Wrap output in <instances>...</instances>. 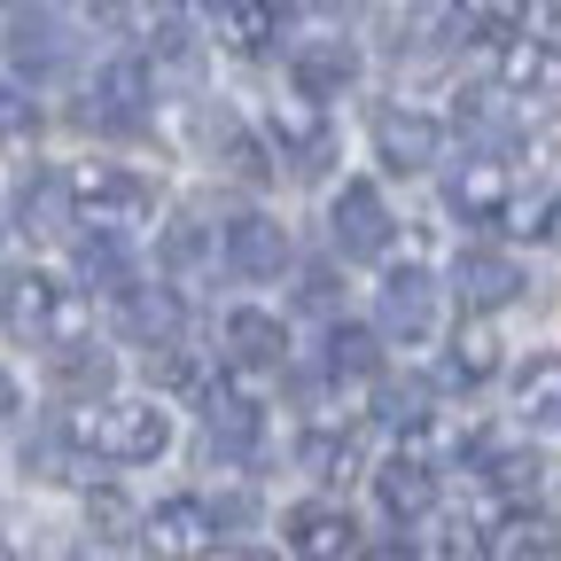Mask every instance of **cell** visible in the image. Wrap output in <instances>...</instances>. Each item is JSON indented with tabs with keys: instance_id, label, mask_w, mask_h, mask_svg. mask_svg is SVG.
I'll list each match as a JSON object with an SVG mask.
<instances>
[{
	"instance_id": "37",
	"label": "cell",
	"mask_w": 561,
	"mask_h": 561,
	"mask_svg": "<svg viewBox=\"0 0 561 561\" xmlns=\"http://www.w3.org/2000/svg\"><path fill=\"white\" fill-rule=\"evenodd\" d=\"M16 413H24V390H16L9 367H0V421H16Z\"/></svg>"
},
{
	"instance_id": "43",
	"label": "cell",
	"mask_w": 561,
	"mask_h": 561,
	"mask_svg": "<svg viewBox=\"0 0 561 561\" xmlns=\"http://www.w3.org/2000/svg\"><path fill=\"white\" fill-rule=\"evenodd\" d=\"M546 47H553V55H561V16H553V39H546Z\"/></svg>"
},
{
	"instance_id": "36",
	"label": "cell",
	"mask_w": 561,
	"mask_h": 561,
	"mask_svg": "<svg viewBox=\"0 0 561 561\" xmlns=\"http://www.w3.org/2000/svg\"><path fill=\"white\" fill-rule=\"evenodd\" d=\"M32 125H39V110H32V102H24L9 79H0V140H24Z\"/></svg>"
},
{
	"instance_id": "22",
	"label": "cell",
	"mask_w": 561,
	"mask_h": 561,
	"mask_svg": "<svg viewBox=\"0 0 561 561\" xmlns=\"http://www.w3.org/2000/svg\"><path fill=\"white\" fill-rule=\"evenodd\" d=\"M515 413L530 430H561V351H530L515 367Z\"/></svg>"
},
{
	"instance_id": "5",
	"label": "cell",
	"mask_w": 561,
	"mask_h": 561,
	"mask_svg": "<svg viewBox=\"0 0 561 561\" xmlns=\"http://www.w3.org/2000/svg\"><path fill=\"white\" fill-rule=\"evenodd\" d=\"M375 157H382V172H398V180H421L437 164V149H445V125L430 117V110H413V102H375Z\"/></svg>"
},
{
	"instance_id": "30",
	"label": "cell",
	"mask_w": 561,
	"mask_h": 561,
	"mask_svg": "<svg viewBox=\"0 0 561 561\" xmlns=\"http://www.w3.org/2000/svg\"><path fill=\"white\" fill-rule=\"evenodd\" d=\"M483 483L500 491L507 507H530L538 483H546V460H538V453H491V460H483Z\"/></svg>"
},
{
	"instance_id": "21",
	"label": "cell",
	"mask_w": 561,
	"mask_h": 561,
	"mask_svg": "<svg viewBox=\"0 0 561 561\" xmlns=\"http://www.w3.org/2000/svg\"><path fill=\"white\" fill-rule=\"evenodd\" d=\"M94 125H140L149 117V62H133V55H117L110 70H102V87H94V110H87Z\"/></svg>"
},
{
	"instance_id": "8",
	"label": "cell",
	"mask_w": 561,
	"mask_h": 561,
	"mask_svg": "<svg viewBox=\"0 0 561 561\" xmlns=\"http://www.w3.org/2000/svg\"><path fill=\"white\" fill-rule=\"evenodd\" d=\"M9 62L24 70V79H55V70H70V24L47 9V0H24V9L9 16Z\"/></svg>"
},
{
	"instance_id": "6",
	"label": "cell",
	"mask_w": 561,
	"mask_h": 561,
	"mask_svg": "<svg viewBox=\"0 0 561 561\" xmlns=\"http://www.w3.org/2000/svg\"><path fill=\"white\" fill-rule=\"evenodd\" d=\"M437 305H445V289L421 265H398V273H382V305H375V335H390V343H430L437 335Z\"/></svg>"
},
{
	"instance_id": "15",
	"label": "cell",
	"mask_w": 561,
	"mask_h": 561,
	"mask_svg": "<svg viewBox=\"0 0 561 561\" xmlns=\"http://www.w3.org/2000/svg\"><path fill=\"white\" fill-rule=\"evenodd\" d=\"M289 553L297 561H351L359 553V530H351V515L343 507H328V500H305V507H289Z\"/></svg>"
},
{
	"instance_id": "17",
	"label": "cell",
	"mask_w": 561,
	"mask_h": 561,
	"mask_svg": "<svg viewBox=\"0 0 561 561\" xmlns=\"http://www.w3.org/2000/svg\"><path fill=\"white\" fill-rule=\"evenodd\" d=\"M280 359H289V328H280L273 312H257V305H234V312H227V367L265 375V367H280Z\"/></svg>"
},
{
	"instance_id": "42",
	"label": "cell",
	"mask_w": 561,
	"mask_h": 561,
	"mask_svg": "<svg viewBox=\"0 0 561 561\" xmlns=\"http://www.w3.org/2000/svg\"><path fill=\"white\" fill-rule=\"evenodd\" d=\"M0 561H16V546H9V530H0Z\"/></svg>"
},
{
	"instance_id": "16",
	"label": "cell",
	"mask_w": 561,
	"mask_h": 561,
	"mask_svg": "<svg viewBox=\"0 0 561 561\" xmlns=\"http://www.w3.org/2000/svg\"><path fill=\"white\" fill-rule=\"evenodd\" d=\"M375 500H382V515H398V523H421L437 507V468L421 460V453H398V460H382L375 468Z\"/></svg>"
},
{
	"instance_id": "35",
	"label": "cell",
	"mask_w": 561,
	"mask_h": 561,
	"mask_svg": "<svg viewBox=\"0 0 561 561\" xmlns=\"http://www.w3.org/2000/svg\"><path fill=\"white\" fill-rule=\"evenodd\" d=\"M335 297H343V280H335V265H305V289H297V312H335Z\"/></svg>"
},
{
	"instance_id": "39",
	"label": "cell",
	"mask_w": 561,
	"mask_h": 561,
	"mask_svg": "<svg viewBox=\"0 0 561 561\" xmlns=\"http://www.w3.org/2000/svg\"><path fill=\"white\" fill-rule=\"evenodd\" d=\"M87 9H94V16H125V0H87Z\"/></svg>"
},
{
	"instance_id": "26",
	"label": "cell",
	"mask_w": 561,
	"mask_h": 561,
	"mask_svg": "<svg viewBox=\"0 0 561 561\" xmlns=\"http://www.w3.org/2000/svg\"><path fill=\"white\" fill-rule=\"evenodd\" d=\"M500 87H507V94H546V87H561V55H553L546 39H507V47H500Z\"/></svg>"
},
{
	"instance_id": "20",
	"label": "cell",
	"mask_w": 561,
	"mask_h": 561,
	"mask_svg": "<svg viewBox=\"0 0 561 561\" xmlns=\"http://www.w3.org/2000/svg\"><path fill=\"white\" fill-rule=\"evenodd\" d=\"M125 328H133V343L172 351V343H187V297H180V289H140V280H133V297H125Z\"/></svg>"
},
{
	"instance_id": "1",
	"label": "cell",
	"mask_w": 561,
	"mask_h": 561,
	"mask_svg": "<svg viewBox=\"0 0 561 561\" xmlns=\"http://www.w3.org/2000/svg\"><path fill=\"white\" fill-rule=\"evenodd\" d=\"M62 437L79 445V453H94V460H110V468H149V460L172 453V413H164L157 398H133V405H87V413H70V421H62Z\"/></svg>"
},
{
	"instance_id": "9",
	"label": "cell",
	"mask_w": 561,
	"mask_h": 561,
	"mask_svg": "<svg viewBox=\"0 0 561 561\" xmlns=\"http://www.w3.org/2000/svg\"><path fill=\"white\" fill-rule=\"evenodd\" d=\"M265 133H273V149H289V164L312 172V180H320V172L335 164V149H343L335 125H328L312 102H273V110H265Z\"/></svg>"
},
{
	"instance_id": "45",
	"label": "cell",
	"mask_w": 561,
	"mask_h": 561,
	"mask_svg": "<svg viewBox=\"0 0 561 561\" xmlns=\"http://www.w3.org/2000/svg\"><path fill=\"white\" fill-rule=\"evenodd\" d=\"M0 234H9V219H0Z\"/></svg>"
},
{
	"instance_id": "13",
	"label": "cell",
	"mask_w": 561,
	"mask_h": 561,
	"mask_svg": "<svg viewBox=\"0 0 561 561\" xmlns=\"http://www.w3.org/2000/svg\"><path fill=\"white\" fill-rule=\"evenodd\" d=\"M530 24V0H445V39L453 47H507Z\"/></svg>"
},
{
	"instance_id": "18",
	"label": "cell",
	"mask_w": 561,
	"mask_h": 561,
	"mask_svg": "<svg viewBox=\"0 0 561 561\" xmlns=\"http://www.w3.org/2000/svg\"><path fill=\"white\" fill-rule=\"evenodd\" d=\"M140 538H149L164 561H195L210 546V507L203 500H164V507L140 515Z\"/></svg>"
},
{
	"instance_id": "19",
	"label": "cell",
	"mask_w": 561,
	"mask_h": 561,
	"mask_svg": "<svg viewBox=\"0 0 561 561\" xmlns=\"http://www.w3.org/2000/svg\"><path fill=\"white\" fill-rule=\"evenodd\" d=\"M70 219H79V210H70V187H62V172H24V187H16V227L32 234V242H62L70 234Z\"/></svg>"
},
{
	"instance_id": "44",
	"label": "cell",
	"mask_w": 561,
	"mask_h": 561,
	"mask_svg": "<svg viewBox=\"0 0 561 561\" xmlns=\"http://www.w3.org/2000/svg\"><path fill=\"white\" fill-rule=\"evenodd\" d=\"M180 9H195V0H180ZM210 9H219V0H210Z\"/></svg>"
},
{
	"instance_id": "28",
	"label": "cell",
	"mask_w": 561,
	"mask_h": 561,
	"mask_svg": "<svg viewBox=\"0 0 561 561\" xmlns=\"http://www.w3.org/2000/svg\"><path fill=\"white\" fill-rule=\"evenodd\" d=\"M79 273H87V289H102V297H133V265H125L117 234H102V227L79 234Z\"/></svg>"
},
{
	"instance_id": "23",
	"label": "cell",
	"mask_w": 561,
	"mask_h": 561,
	"mask_svg": "<svg viewBox=\"0 0 561 561\" xmlns=\"http://www.w3.org/2000/svg\"><path fill=\"white\" fill-rule=\"evenodd\" d=\"M375 413H382V430L421 437V430H430V413H437V390L421 382V375H382L375 382Z\"/></svg>"
},
{
	"instance_id": "14",
	"label": "cell",
	"mask_w": 561,
	"mask_h": 561,
	"mask_svg": "<svg viewBox=\"0 0 561 561\" xmlns=\"http://www.w3.org/2000/svg\"><path fill=\"white\" fill-rule=\"evenodd\" d=\"M47 382H55V398H70V405H110V382H117V351H102V343H62L55 359H47Z\"/></svg>"
},
{
	"instance_id": "29",
	"label": "cell",
	"mask_w": 561,
	"mask_h": 561,
	"mask_svg": "<svg viewBox=\"0 0 561 561\" xmlns=\"http://www.w3.org/2000/svg\"><path fill=\"white\" fill-rule=\"evenodd\" d=\"M157 257H164L172 280H195V273L210 265V227L195 219V210H180V219L164 227V242H157Z\"/></svg>"
},
{
	"instance_id": "12",
	"label": "cell",
	"mask_w": 561,
	"mask_h": 561,
	"mask_svg": "<svg viewBox=\"0 0 561 561\" xmlns=\"http://www.w3.org/2000/svg\"><path fill=\"white\" fill-rule=\"evenodd\" d=\"M453 297L468 305V312H500V305H515L523 297V265L515 257H500V250H460L453 257Z\"/></svg>"
},
{
	"instance_id": "32",
	"label": "cell",
	"mask_w": 561,
	"mask_h": 561,
	"mask_svg": "<svg viewBox=\"0 0 561 561\" xmlns=\"http://www.w3.org/2000/svg\"><path fill=\"white\" fill-rule=\"evenodd\" d=\"M305 468L320 476V483H351V476H359V445H351L343 430H312V445H305Z\"/></svg>"
},
{
	"instance_id": "41",
	"label": "cell",
	"mask_w": 561,
	"mask_h": 561,
	"mask_svg": "<svg viewBox=\"0 0 561 561\" xmlns=\"http://www.w3.org/2000/svg\"><path fill=\"white\" fill-rule=\"evenodd\" d=\"M227 561H273V553H257V546H242V553H227Z\"/></svg>"
},
{
	"instance_id": "4",
	"label": "cell",
	"mask_w": 561,
	"mask_h": 561,
	"mask_svg": "<svg viewBox=\"0 0 561 561\" xmlns=\"http://www.w3.org/2000/svg\"><path fill=\"white\" fill-rule=\"evenodd\" d=\"M328 234H335V257L382 265V250L398 242V219H390V203H382V180H343L335 203H328Z\"/></svg>"
},
{
	"instance_id": "31",
	"label": "cell",
	"mask_w": 561,
	"mask_h": 561,
	"mask_svg": "<svg viewBox=\"0 0 561 561\" xmlns=\"http://www.w3.org/2000/svg\"><path fill=\"white\" fill-rule=\"evenodd\" d=\"M553 227H561V187H553V180L507 203V234H523V242H546Z\"/></svg>"
},
{
	"instance_id": "33",
	"label": "cell",
	"mask_w": 561,
	"mask_h": 561,
	"mask_svg": "<svg viewBox=\"0 0 561 561\" xmlns=\"http://www.w3.org/2000/svg\"><path fill=\"white\" fill-rule=\"evenodd\" d=\"M87 530H94V538H133V507H125L117 483H94V491H87Z\"/></svg>"
},
{
	"instance_id": "34",
	"label": "cell",
	"mask_w": 561,
	"mask_h": 561,
	"mask_svg": "<svg viewBox=\"0 0 561 561\" xmlns=\"http://www.w3.org/2000/svg\"><path fill=\"white\" fill-rule=\"evenodd\" d=\"M437 561H491L483 523H476V515H445V530H437Z\"/></svg>"
},
{
	"instance_id": "10",
	"label": "cell",
	"mask_w": 561,
	"mask_h": 561,
	"mask_svg": "<svg viewBox=\"0 0 561 561\" xmlns=\"http://www.w3.org/2000/svg\"><path fill=\"white\" fill-rule=\"evenodd\" d=\"M507 203H515V180L500 157H468L453 180H445V210L468 227H491V219H507Z\"/></svg>"
},
{
	"instance_id": "24",
	"label": "cell",
	"mask_w": 561,
	"mask_h": 561,
	"mask_svg": "<svg viewBox=\"0 0 561 561\" xmlns=\"http://www.w3.org/2000/svg\"><path fill=\"white\" fill-rule=\"evenodd\" d=\"M453 382H491V375H500V320H483V312H468L460 328H453Z\"/></svg>"
},
{
	"instance_id": "3",
	"label": "cell",
	"mask_w": 561,
	"mask_h": 561,
	"mask_svg": "<svg viewBox=\"0 0 561 561\" xmlns=\"http://www.w3.org/2000/svg\"><path fill=\"white\" fill-rule=\"evenodd\" d=\"M79 320H87V297L62 289V280L39 273V265H16L9 280H0V328H9L16 343H70Z\"/></svg>"
},
{
	"instance_id": "7",
	"label": "cell",
	"mask_w": 561,
	"mask_h": 561,
	"mask_svg": "<svg viewBox=\"0 0 561 561\" xmlns=\"http://www.w3.org/2000/svg\"><path fill=\"white\" fill-rule=\"evenodd\" d=\"M219 257L234 280H273L280 265H289V227L273 219V210H234V219L219 227Z\"/></svg>"
},
{
	"instance_id": "25",
	"label": "cell",
	"mask_w": 561,
	"mask_h": 561,
	"mask_svg": "<svg viewBox=\"0 0 561 561\" xmlns=\"http://www.w3.org/2000/svg\"><path fill=\"white\" fill-rule=\"evenodd\" d=\"M219 39L234 55H265L280 39V0H219Z\"/></svg>"
},
{
	"instance_id": "11",
	"label": "cell",
	"mask_w": 561,
	"mask_h": 561,
	"mask_svg": "<svg viewBox=\"0 0 561 561\" xmlns=\"http://www.w3.org/2000/svg\"><path fill=\"white\" fill-rule=\"evenodd\" d=\"M297 102H335V94H351V87H359V47H351L343 32H320L312 47H297Z\"/></svg>"
},
{
	"instance_id": "40",
	"label": "cell",
	"mask_w": 561,
	"mask_h": 561,
	"mask_svg": "<svg viewBox=\"0 0 561 561\" xmlns=\"http://www.w3.org/2000/svg\"><path fill=\"white\" fill-rule=\"evenodd\" d=\"M538 561H561V530H553V538H546V546H538Z\"/></svg>"
},
{
	"instance_id": "27",
	"label": "cell",
	"mask_w": 561,
	"mask_h": 561,
	"mask_svg": "<svg viewBox=\"0 0 561 561\" xmlns=\"http://www.w3.org/2000/svg\"><path fill=\"white\" fill-rule=\"evenodd\" d=\"M328 375L335 382H382V335L375 328H335L328 335Z\"/></svg>"
},
{
	"instance_id": "38",
	"label": "cell",
	"mask_w": 561,
	"mask_h": 561,
	"mask_svg": "<svg viewBox=\"0 0 561 561\" xmlns=\"http://www.w3.org/2000/svg\"><path fill=\"white\" fill-rule=\"evenodd\" d=\"M351 561H413L405 546H367V553H351Z\"/></svg>"
},
{
	"instance_id": "2",
	"label": "cell",
	"mask_w": 561,
	"mask_h": 561,
	"mask_svg": "<svg viewBox=\"0 0 561 561\" xmlns=\"http://www.w3.org/2000/svg\"><path fill=\"white\" fill-rule=\"evenodd\" d=\"M62 187H70L79 227H102V234H117V227H133V219L157 210V180L133 172V164H110V157H79L62 172Z\"/></svg>"
}]
</instances>
